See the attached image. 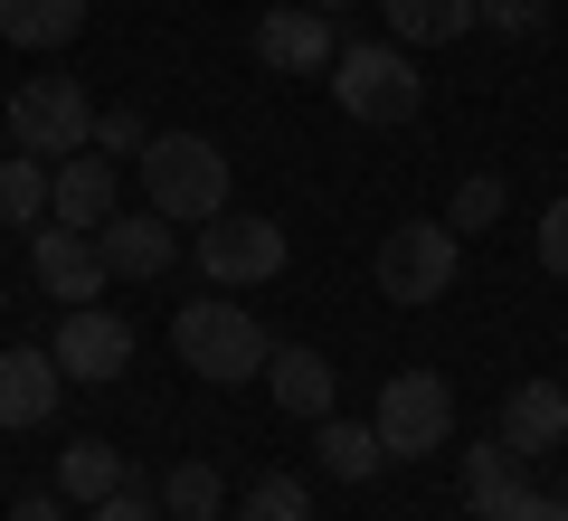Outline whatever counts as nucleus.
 I'll use <instances>...</instances> for the list:
<instances>
[{
    "label": "nucleus",
    "instance_id": "obj_23",
    "mask_svg": "<svg viewBox=\"0 0 568 521\" xmlns=\"http://www.w3.org/2000/svg\"><path fill=\"white\" fill-rule=\"evenodd\" d=\"M237 521H313V493L294 474H256L246 502H237Z\"/></svg>",
    "mask_w": 568,
    "mask_h": 521
},
{
    "label": "nucleus",
    "instance_id": "obj_16",
    "mask_svg": "<svg viewBox=\"0 0 568 521\" xmlns=\"http://www.w3.org/2000/svg\"><path fill=\"white\" fill-rule=\"evenodd\" d=\"M379 20L398 48H446L465 29H484V0H379Z\"/></svg>",
    "mask_w": 568,
    "mask_h": 521
},
{
    "label": "nucleus",
    "instance_id": "obj_29",
    "mask_svg": "<svg viewBox=\"0 0 568 521\" xmlns=\"http://www.w3.org/2000/svg\"><path fill=\"white\" fill-rule=\"evenodd\" d=\"M10 521H67V493H29V502H20Z\"/></svg>",
    "mask_w": 568,
    "mask_h": 521
},
{
    "label": "nucleus",
    "instance_id": "obj_30",
    "mask_svg": "<svg viewBox=\"0 0 568 521\" xmlns=\"http://www.w3.org/2000/svg\"><path fill=\"white\" fill-rule=\"evenodd\" d=\"M511 521H568V502L559 493H521V512H511Z\"/></svg>",
    "mask_w": 568,
    "mask_h": 521
},
{
    "label": "nucleus",
    "instance_id": "obj_25",
    "mask_svg": "<svg viewBox=\"0 0 568 521\" xmlns=\"http://www.w3.org/2000/svg\"><path fill=\"white\" fill-rule=\"evenodd\" d=\"M142 142H152V123H142L133 104H104V114H95V142H85V152H104V161L133 152V161H142Z\"/></svg>",
    "mask_w": 568,
    "mask_h": 521
},
{
    "label": "nucleus",
    "instance_id": "obj_15",
    "mask_svg": "<svg viewBox=\"0 0 568 521\" xmlns=\"http://www.w3.org/2000/svg\"><path fill=\"white\" fill-rule=\"evenodd\" d=\"M265 389H275L284 418H332V361L323 351H304V341H284V351H265Z\"/></svg>",
    "mask_w": 568,
    "mask_h": 521
},
{
    "label": "nucleus",
    "instance_id": "obj_5",
    "mask_svg": "<svg viewBox=\"0 0 568 521\" xmlns=\"http://www.w3.org/2000/svg\"><path fill=\"white\" fill-rule=\"evenodd\" d=\"M379 294L388 303H436V294H455V275H465V238H455L446 219H407V228H388L379 238Z\"/></svg>",
    "mask_w": 568,
    "mask_h": 521
},
{
    "label": "nucleus",
    "instance_id": "obj_26",
    "mask_svg": "<svg viewBox=\"0 0 568 521\" xmlns=\"http://www.w3.org/2000/svg\"><path fill=\"white\" fill-rule=\"evenodd\" d=\"M484 29H503V39H540L549 0H484Z\"/></svg>",
    "mask_w": 568,
    "mask_h": 521
},
{
    "label": "nucleus",
    "instance_id": "obj_28",
    "mask_svg": "<svg viewBox=\"0 0 568 521\" xmlns=\"http://www.w3.org/2000/svg\"><path fill=\"white\" fill-rule=\"evenodd\" d=\"M95 521H171V512H162L152 493H142V483H123L114 502H95Z\"/></svg>",
    "mask_w": 568,
    "mask_h": 521
},
{
    "label": "nucleus",
    "instance_id": "obj_31",
    "mask_svg": "<svg viewBox=\"0 0 568 521\" xmlns=\"http://www.w3.org/2000/svg\"><path fill=\"white\" fill-rule=\"evenodd\" d=\"M304 10H323V20H342V10H361V0H304Z\"/></svg>",
    "mask_w": 568,
    "mask_h": 521
},
{
    "label": "nucleus",
    "instance_id": "obj_13",
    "mask_svg": "<svg viewBox=\"0 0 568 521\" xmlns=\"http://www.w3.org/2000/svg\"><path fill=\"white\" fill-rule=\"evenodd\" d=\"M503 445L511 455H559L568 445V380H521L503 399Z\"/></svg>",
    "mask_w": 568,
    "mask_h": 521
},
{
    "label": "nucleus",
    "instance_id": "obj_2",
    "mask_svg": "<svg viewBox=\"0 0 568 521\" xmlns=\"http://www.w3.org/2000/svg\"><path fill=\"white\" fill-rule=\"evenodd\" d=\"M171 351L190 361V380H209V389H237V380H265V322L246 313V303H181L171 313Z\"/></svg>",
    "mask_w": 568,
    "mask_h": 521
},
{
    "label": "nucleus",
    "instance_id": "obj_10",
    "mask_svg": "<svg viewBox=\"0 0 568 521\" xmlns=\"http://www.w3.org/2000/svg\"><path fill=\"white\" fill-rule=\"evenodd\" d=\"M256 58L275 67V77H332L342 39H332V20H323V10L284 0V10H265V20H256Z\"/></svg>",
    "mask_w": 568,
    "mask_h": 521
},
{
    "label": "nucleus",
    "instance_id": "obj_12",
    "mask_svg": "<svg viewBox=\"0 0 568 521\" xmlns=\"http://www.w3.org/2000/svg\"><path fill=\"white\" fill-rule=\"evenodd\" d=\"M95 247H104V275H123V284H152L171 257H181V228H171L162 209H114V219L95 228Z\"/></svg>",
    "mask_w": 568,
    "mask_h": 521
},
{
    "label": "nucleus",
    "instance_id": "obj_22",
    "mask_svg": "<svg viewBox=\"0 0 568 521\" xmlns=\"http://www.w3.org/2000/svg\"><path fill=\"white\" fill-rule=\"evenodd\" d=\"M39 219H48V161L0 152V228H39Z\"/></svg>",
    "mask_w": 568,
    "mask_h": 521
},
{
    "label": "nucleus",
    "instance_id": "obj_18",
    "mask_svg": "<svg viewBox=\"0 0 568 521\" xmlns=\"http://www.w3.org/2000/svg\"><path fill=\"white\" fill-rule=\"evenodd\" d=\"M123 483H133V464H123L104 437H77V445L58 455V493H67V502H85V512H95V502H114Z\"/></svg>",
    "mask_w": 568,
    "mask_h": 521
},
{
    "label": "nucleus",
    "instance_id": "obj_17",
    "mask_svg": "<svg viewBox=\"0 0 568 521\" xmlns=\"http://www.w3.org/2000/svg\"><path fill=\"white\" fill-rule=\"evenodd\" d=\"M521 493H530V483H521V455H511L503 437H493V445H465V502H474V521H511V512H521Z\"/></svg>",
    "mask_w": 568,
    "mask_h": 521
},
{
    "label": "nucleus",
    "instance_id": "obj_14",
    "mask_svg": "<svg viewBox=\"0 0 568 521\" xmlns=\"http://www.w3.org/2000/svg\"><path fill=\"white\" fill-rule=\"evenodd\" d=\"M58 351H0V427H48L58 418Z\"/></svg>",
    "mask_w": 568,
    "mask_h": 521
},
{
    "label": "nucleus",
    "instance_id": "obj_8",
    "mask_svg": "<svg viewBox=\"0 0 568 521\" xmlns=\"http://www.w3.org/2000/svg\"><path fill=\"white\" fill-rule=\"evenodd\" d=\"M58 370H67V389H104V380H123L133 370V322L114 313V303H67V322H58Z\"/></svg>",
    "mask_w": 568,
    "mask_h": 521
},
{
    "label": "nucleus",
    "instance_id": "obj_21",
    "mask_svg": "<svg viewBox=\"0 0 568 521\" xmlns=\"http://www.w3.org/2000/svg\"><path fill=\"white\" fill-rule=\"evenodd\" d=\"M162 512H171V521H219V512H227L219 464H209V455H181V464L162 474Z\"/></svg>",
    "mask_w": 568,
    "mask_h": 521
},
{
    "label": "nucleus",
    "instance_id": "obj_24",
    "mask_svg": "<svg viewBox=\"0 0 568 521\" xmlns=\"http://www.w3.org/2000/svg\"><path fill=\"white\" fill-rule=\"evenodd\" d=\"M503 209H511V190L493 181V171H474V181L455 190V209H446V228H455V238H474V228H493V219H503Z\"/></svg>",
    "mask_w": 568,
    "mask_h": 521
},
{
    "label": "nucleus",
    "instance_id": "obj_19",
    "mask_svg": "<svg viewBox=\"0 0 568 521\" xmlns=\"http://www.w3.org/2000/svg\"><path fill=\"white\" fill-rule=\"evenodd\" d=\"M85 29V0H0V39L10 48H67Z\"/></svg>",
    "mask_w": 568,
    "mask_h": 521
},
{
    "label": "nucleus",
    "instance_id": "obj_9",
    "mask_svg": "<svg viewBox=\"0 0 568 521\" xmlns=\"http://www.w3.org/2000/svg\"><path fill=\"white\" fill-rule=\"evenodd\" d=\"M29 275H39V294L48 303H104V247H95V228H58V219H39L29 228Z\"/></svg>",
    "mask_w": 568,
    "mask_h": 521
},
{
    "label": "nucleus",
    "instance_id": "obj_27",
    "mask_svg": "<svg viewBox=\"0 0 568 521\" xmlns=\"http://www.w3.org/2000/svg\"><path fill=\"white\" fill-rule=\"evenodd\" d=\"M540 265H549V275H568V200L540 209Z\"/></svg>",
    "mask_w": 568,
    "mask_h": 521
},
{
    "label": "nucleus",
    "instance_id": "obj_11",
    "mask_svg": "<svg viewBox=\"0 0 568 521\" xmlns=\"http://www.w3.org/2000/svg\"><path fill=\"white\" fill-rule=\"evenodd\" d=\"M123 209V171L104 152H67V161H48V219L58 228H104Z\"/></svg>",
    "mask_w": 568,
    "mask_h": 521
},
{
    "label": "nucleus",
    "instance_id": "obj_33",
    "mask_svg": "<svg viewBox=\"0 0 568 521\" xmlns=\"http://www.w3.org/2000/svg\"><path fill=\"white\" fill-rule=\"evenodd\" d=\"M559 502H568V474H559Z\"/></svg>",
    "mask_w": 568,
    "mask_h": 521
},
{
    "label": "nucleus",
    "instance_id": "obj_20",
    "mask_svg": "<svg viewBox=\"0 0 568 521\" xmlns=\"http://www.w3.org/2000/svg\"><path fill=\"white\" fill-rule=\"evenodd\" d=\"M313 455H323L342 483H369L388 464V445H379V427H361V418H323L313 427Z\"/></svg>",
    "mask_w": 568,
    "mask_h": 521
},
{
    "label": "nucleus",
    "instance_id": "obj_7",
    "mask_svg": "<svg viewBox=\"0 0 568 521\" xmlns=\"http://www.w3.org/2000/svg\"><path fill=\"white\" fill-rule=\"evenodd\" d=\"M369 427H379L388 464H398V455H436V445L455 437V389H446V370H398V380L379 389V408H369Z\"/></svg>",
    "mask_w": 568,
    "mask_h": 521
},
{
    "label": "nucleus",
    "instance_id": "obj_1",
    "mask_svg": "<svg viewBox=\"0 0 568 521\" xmlns=\"http://www.w3.org/2000/svg\"><path fill=\"white\" fill-rule=\"evenodd\" d=\"M142 200L171 228H209L219 209H237V171L209 133H152L142 142Z\"/></svg>",
    "mask_w": 568,
    "mask_h": 521
},
{
    "label": "nucleus",
    "instance_id": "obj_32",
    "mask_svg": "<svg viewBox=\"0 0 568 521\" xmlns=\"http://www.w3.org/2000/svg\"><path fill=\"white\" fill-rule=\"evenodd\" d=\"M0 313H10V284H0Z\"/></svg>",
    "mask_w": 568,
    "mask_h": 521
},
{
    "label": "nucleus",
    "instance_id": "obj_3",
    "mask_svg": "<svg viewBox=\"0 0 568 521\" xmlns=\"http://www.w3.org/2000/svg\"><path fill=\"white\" fill-rule=\"evenodd\" d=\"M332 104H342L351 123H417L426 77H417V58H407L398 39H388V48H361V39H351L342 58H332Z\"/></svg>",
    "mask_w": 568,
    "mask_h": 521
},
{
    "label": "nucleus",
    "instance_id": "obj_4",
    "mask_svg": "<svg viewBox=\"0 0 568 521\" xmlns=\"http://www.w3.org/2000/svg\"><path fill=\"white\" fill-rule=\"evenodd\" d=\"M190 257H200V284H219V294H246V284H275L284 275V228L256 219V209H219V219L190 238Z\"/></svg>",
    "mask_w": 568,
    "mask_h": 521
},
{
    "label": "nucleus",
    "instance_id": "obj_6",
    "mask_svg": "<svg viewBox=\"0 0 568 521\" xmlns=\"http://www.w3.org/2000/svg\"><path fill=\"white\" fill-rule=\"evenodd\" d=\"M85 142H95V96L77 77H20V96H10V152L67 161Z\"/></svg>",
    "mask_w": 568,
    "mask_h": 521
}]
</instances>
